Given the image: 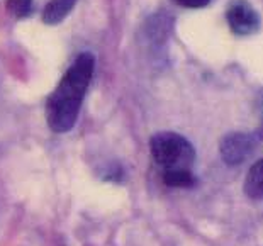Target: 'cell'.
I'll use <instances>...</instances> for the list:
<instances>
[{"label":"cell","instance_id":"6da1fadb","mask_svg":"<svg viewBox=\"0 0 263 246\" xmlns=\"http://www.w3.org/2000/svg\"><path fill=\"white\" fill-rule=\"evenodd\" d=\"M95 58L90 53H82L60 80L46 102V121L53 133L63 134L73 129L80 114L87 88L93 77Z\"/></svg>","mask_w":263,"mask_h":246},{"label":"cell","instance_id":"7a4b0ae2","mask_svg":"<svg viewBox=\"0 0 263 246\" xmlns=\"http://www.w3.org/2000/svg\"><path fill=\"white\" fill-rule=\"evenodd\" d=\"M151 156L163 172L192 170L195 161V149L192 143L182 134L163 131L156 133L149 141Z\"/></svg>","mask_w":263,"mask_h":246},{"label":"cell","instance_id":"3957f363","mask_svg":"<svg viewBox=\"0 0 263 246\" xmlns=\"http://www.w3.org/2000/svg\"><path fill=\"white\" fill-rule=\"evenodd\" d=\"M226 21L234 34L250 36L260 29V15L246 0H231L226 9Z\"/></svg>","mask_w":263,"mask_h":246},{"label":"cell","instance_id":"277c9868","mask_svg":"<svg viewBox=\"0 0 263 246\" xmlns=\"http://www.w3.org/2000/svg\"><path fill=\"white\" fill-rule=\"evenodd\" d=\"M255 134L246 133H229L221 139V158L226 165L234 166L239 165L248 158L256 144Z\"/></svg>","mask_w":263,"mask_h":246},{"label":"cell","instance_id":"5b68a950","mask_svg":"<svg viewBox=\"0 0 263 246\" xmlns=\"http://www.w3.org/2000/svg\"><path fill=\"white\" fill-rule=\"evenodd\" d=\"M78 0H49L43 10V22L48 26H57L66 19Z\"/></svg>","mask_w":263,"mask_h":246},{"label":"cell","instance_id":"8992f818","mask_svg":"<svg viewBox=\"0 0 263 246\" xmlns=\"http://www.w3.org/2000/svg\"><path fill=\"white\" fill-rule=\"evenodd\" d=\"M245 194L253 200H263V160L256 161L246 173Z\"/></svg>","mask_w":263,"mask_h":246},{"label":"cell","instance_id":"52a82bcc","mask_svg":"<svg viewBox=\"0 0 263 246\" xmlns=\"http://www.w3.org/2000/svg\"><path fill=\"white\" fill-rule=\"evenodd\" d=\"M163 182L168 187L190 188L195 185V177L192 170H172V172H163Z\"/></svg>","mask_w":263,"mask_h":246},{"label":"cell","instance_id":"ba28073f","mask_svg":"<svg viewBox=\"0 0 263 246\" xmlns=\"http://www.w3.org/2000/svg\"><path fill=\"white\" fill-rule=\"evenodd\" d=\"M166 27L170 26L165 17H158V15L151 17L148 22V36L151 41H163L166 37Z\"/></svg>","mask_w":263,"mask_h":246},{"label":"cell","instance_id":"9c48e42d","mask_svg":"<svg viewBox=\"0 0 263 246\" xmlns=\"http://www.w3.org/2000/svg\"><path fill=\"white\" fill-rule=\"evenodd\" d=\"M5 7L14 17L22 19V17H27L32 10V0H7Z\"/></svg>","mask_w":263,"mask_h":246},{"label":"cell","instance_id":"30bf717a","mask_svg":"<svg viewBox=\"0 0 263 246\" xmlns=\"http://www.w3.org/2000/svg\"><path fill=\"white\" fill-rule=\"evenodd\" d=\"M178 5L182 7H187V9H200V7H205L209 5L211 0H175Z\"/></svg>","mask_w":263,"mask_h":246}]
</instances>
